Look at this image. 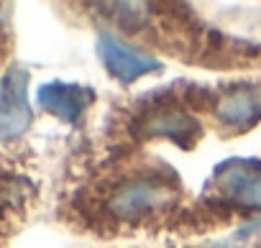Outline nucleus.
<instances>
[{
	"label": "nucleus",
	"instance_id": "obj_6",
	"mask_svg": "<svg viewBox=\"0 0 261 248\" xmlns=\"http://www.w3.org/2000/svg\"><path fill=\"white\" fill-rule=\"evenodd\" d=\"M141 133L167 136V139H174L182 146H192V141L200 139V126H197V120L192 115H185L182 110H177L172 105H159L146 115L144 126H141Z\"/></svg>",
	"mask_w": 261,
	"mask_h": 248
},
{
	"label": "nucleus",
	"instance_id": "obj_5",
	"mask_svg": "<svg viewBox=\"0 0 261 248\" xmlns=\"http://www.w3.org/2000/svg\"><path fill=\"white\" fill-rule=\"evenodd\" d=\"M92 100L95 92L90 87L67 85V82H49L39 90V105L67 123H80Z\"/></svg>",
	"mask_w": 261,
	"mask_h": 248
},
{
	"label": "nucleus",
	"instance_id": "obj_7",
	"mask_svg": "<svg viewBox=\"0 0 261 248\" xmlns=\"http://www.w3.org/2000/svg\"><path fill=\"white\" fill-rule=\"evenodd\" d=\"M218 118L228 128H248L261 118V85H243L218 105Z\"/></svg>",
	"mask_w": 261,
	"mask_h": 248
},
{
	"label": "nucleus",
	"instance_id": "obj_1",
	"mask_svg": "<svg viewBox=\"0 0 261 248\" xmlns=\"http://www.w3.org/2000/svg\"><path fill=\"white\" fill-rule=\"evenodd\" d=\"M174 174L164 177L162 172H146L144 177H123L110 187L105 197L108 220L120 225H141L177 200Z\"/></svg>",
	"mask_w": 261,
	"mask_h": 248
},
{
	"label": "nucleus",
	"instance_id": "obj_4",
	"mask_svg": "<svg viewBox=\"0 0 261 248\" xmlns=\"http://www.w3.org/2000/svg\"><path fill=\"white\" fill-rule=\"evenodd\" d=\"M97 51H100V59L105 64V69L120 79V82H134L149 72H156L162 69V62H156L154 57L149 54H141V51H134L128 49L125 44H120L113 34H100V41H97Z\"/></svg>",
	"mask_w": 261,
	"mask_h": 248
},
{
	"label": "nucleus",
	"instance_id": "obj_3",
	"mask_svg": "<svg viewBox=\"0 0 261 248\" xmlns=\"http://www.w3.org/2000/svg\"><path fill=\"white\" fill-rule=\"evenodd\" d=\"M29 123V72L13 67L8 74L0 77V139L21 136Z\"/></svg>",
	"mask_w": 261,
	"mask_h": 248
},
{
	"label": "nucleus",
	"instance_id": "obj_2",
	"mask_svg": "<svg viewBox=\"0 0 261 248\" xmlns=\"http://www.w3.org/2000/svg\"><path fill=\"white\" fill-rule=\"evenodd\" d=\"M213 197L238 210H261V161L228 159L218 167L210 184Z\"/></svg>",
	"mask_w": 261,
	"mask_h": 248
}]
</instances>
